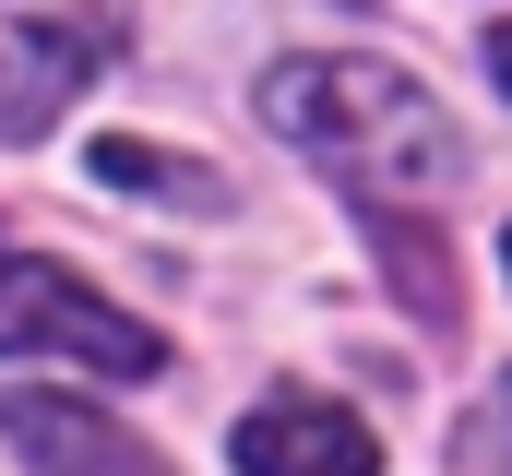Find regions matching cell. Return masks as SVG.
Returning a JSON list of instances; mask_svg holds the SVG:
<instances>
[{"label":"cell","mask_w":512,"mask_h":476,"mask_svg":"<svg viewBox=\"0 0 512 476\" xmlns=\"http://www.w3.org/2000/svg\"><path fill=\"white\" fill-rule=\"evenodd\" d=\"M262 119H274L298 155L346 167V179H393V191L453 179V119L429 108L393 60H286V72L262 84Z\"/></svg>","instance_id":"1"},{"label":"cell","mask_w":512,"mask_h":476,"mask_svg":"<svg viewBox=\"0 0 512 476\" xmlns=\"http://www.w3.org/2000/svg\"><path fill=\"white\" fill-rule=\"evenodd\" d=\"M0 357H84L108 381H155L167 334H143L131 310H108L84 274H60L36 250H0Z\"/></svg>","instance_id":"2"},{"label":"cell","mask_w":512,"mask_h":476,"mask_svg":"<svg viewBox=\"0 0 512 476\" xmlns=\"http://www.w3.org/2000/svg\"><path fill=\"white\" fill-rule=\"evenodd\" d=\"M96 72H108V24H96V12H60V24L0 36V143H36Z\"/></svg>","instance_id":"3"},{"label":"cell","mask_w":512,"mask_h":476,"mask_svg":"<svg viewBox=\"0 0 512 476\" xmlns=\"http://www.w3.org/2000/svg\"><path fill=\"white\" fill-rule=\"evenodd\" d=\"M239 476H382V441L334 393H262L239 417Z\"/></svg>","instance_id":"4"},{"label":"cell","mask_w":512,"mask_h":476,"mask_svg":"<svg viewBox=\"0 0 512 476\" xmlns=\"http://www.w3.org/2000/svg\"><path fill=\"white\" fill-rule=\"evenodd\" d=\"M0 441H12L24 465H48V476H155V453L131 441L120 417H96V405H72V393H12V405H0Z\"/></svg>","instance_id":"5"},{"label":"cell","mask_w":512,"mask_h":476,"mask_svg":"<svg viewBox=\"0 0 512 476\" xmlns=\"http://www.w3.org/2000/svg\"><path fill=\"white\" fill-rule=\"evenodd\" d=\"M96 179L155 191V203H227V179H215V167H179V155H155V143H131V131H108V143H96Z\"/></svg>","instance_id":"6"},{"label":"cell","mask_w":512,"mask_h":476,"mask_svg":"<svg viewBox=\"0 0 512 476\" xmlns=\"http://www.w3.org/2000/svg\"><path fill=\"white\" fill-rule=\"evenodd\" d=\"M370 238H382V262H393V286H405V310H417V322H453L441 238H429V227H405V215H382V203H370Z\"/></svg>","instance_id":"7"},{"label":"cell","mask_w":512,"mask_h":476,"mask_svg":"<svg viewBox=\"0 0 512 476\" xmlns=\"http://www.w3.org/2000/svg\"><path fill=\"white\" fill-rule=\"evenodd\" d=\"M489 84H501V96H512V24H501V36H489Z\"/></svg>","instance_id":"8"},{"label":"cell","mask_w":512,"mask_h":476,"mask_svg":"<svg viewBox=\"0 0 512 476\" xmlns=\"http://www.w3.org/2000/svg\"><path fill=\"white\" fill-rule=\"evenodd\" d=\"M501 262H512V238H501Z\"/></svg>","instance_id":"9"}]
</instances>
